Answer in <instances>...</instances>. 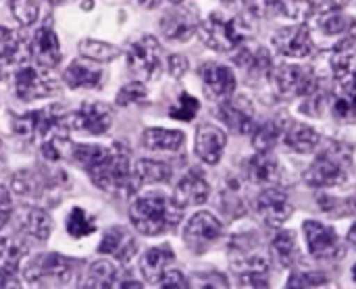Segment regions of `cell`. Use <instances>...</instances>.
<instances>
[{
    "instance_id": "obj_45",
    "label": "cell",
    "mask_w": 356,
    "mask_h": 289,
    "mask_svg": "<svg viewBox=\"0 0 356 289\" xmlns=\"http://www.w3.org/2000/svg\"><path fill=\"white\" fill-rule=\"evenodd\" d=\"M325 283H330V277L321 271H302L288 279V288H323Z\"/></svg>"
},
{
    "instance_id": "obj_32",
    "label": "cell",
    "mask_w": 356,
    "mask_h": 289,
    "mask_svg": "<svg viewBox=\"0 0 356 289\" xmlns=\"http://www.w3.org/2000/svg\"><path fill=\"white\" fill-rule=\"evenodd\" d=\"M134 173L142 183H165L171 179L173 171L167 163H159V160H150V158H140L134 167Z\"/></svg>"
},
{
    "instance_id": "obj_56",
    "label": "cell",
    "mask_w": 356,
    "mask_h": 289,
    "mask_svg": "<svg viewBox=\"0 0 356 289\" xmlns=\"http://www.w3.org/2000/svg\"><path fill=\"white\" fill-rule=\"evenodd\" d=\"M171 2H173V4H181L184 0H171Z\"/></svg>"
},
{
    "instance_id": "obj_20",
    "label": "cell",
    "mask_w": 356,
    "mask_h": 289,
    "mask_svg": "<svg viewBox=\"0 0 356 289\" xmlns=\"http://www.w3.org/2000/svg\"><path fill=\"white\" fill-rule=\"evenodd\" d=\"M302 229H305V238H307L311 256L330 258L338 252V236L332 227H327L319 221H305Z\"/></svg>"
},
{
    "instance_id": "obj_25",
    "label": "cell",
    "mask_w": 356,
    "mask_h": 289,
    "mask_svg": "<svg viewBox=\"0 0 356 289\" xmlns=\"http://www.w3.org/2000/svg\"><path fill=\"white\" fill-rule=\"evenodd\" d=\"M173 261H175V252L169 244L152 246L140 258V273L146 281H159L161 275L167 271V267L173 265Z\"/></svg>"
},
{
    "instance_id": "obj_57",
    "label": "cell",
    "mask_w": 356,
    "mask_h": 289,
    "mask_svg": "<svg viewBox=\"0 0 356 289\" xmlns=\"http://www.w3.org/2000/svg\"><path fill=\"white\" fill-rule=\"evenodd\" d=\"M353 279L356 281V265H355V271H353Z\"/></svg>"
},
{
    "instance_id": "obj_46",
    "label": "cell",
    "mask_w": 356,
    "mask_h": 289,
    "mask_svg": "<svg viewBox=\"0 0 356 289\" xmlns=\"http://www.w3.org/2000/svg\"><path fill=\"white\" fill-rule=\"evenodd\" d=\"M348 25V19L342 15V13H332L327 17H323L321 21V31L327 33V35H340Z\"/></svg>"
},
{
    "instance_id": "obj_6",
    "label": "cell",
    "mask_w": 356,
    "mask_h": 289,
    "mask_svg": "<svg viewBox=\"0 0 356 289\" xmlns=\"http://www.w3.org/2000/svg\"><path fill=\"white\" fill-rule=\"evenodd\" d=\"M67 175L60 173V171H42V169H23L19 171L17 175H13L10 179V185H13V192L19 194V196H25V198H33V200H40V198H48L54 190L67 185Z\"/></svg>"
},
{
    "instance_id": "obj_9",
    "label": "cell",
    "mask_w": 356,
    "mask_h": 289,
    "mask_svg": "<svg viewBox=\"0 0 356 289\" xmlns=\"http://www.w3.org/2000/svg\"><path fill=\"white\" fill-rule=\"evenodd\" d=\"M58 92V81L48 71H44V67H21L15 73V94L25 102L50 98Z\"/></svg>"
},
{
    "instance_id": "obj_10",
    "label": "cell",
    "mask_w": 356,
    "mask_h": 289,
    "mask_svg": "<svg viewBox=\"0 0 356 289\" xmlns=\"http://www.w3.org/2000/svg\"><path fill=\"white\" fill-rule=\"evenodd\" d=\"M223 233L221 221L207 213L200 210L196 213L184 227V244L194 252V254H204L211 244H215Z\"/></svg>"
},
{
    "instance_id": "obj_14",
    "label": "cell",
    "mask_w": 356,
    "mask_h": 289,
    "mask_svg": "<svg viewBox=\"0 0 356 289\" xmlns=\"http://www.w3.org/2000/svg\"><path fill=\"white\" fill-rule=\"evenodd\" d=\"M138 250V242H136V236L127 229V227H121V225H113L104 231L100 244H98V252L100 254H108V256H115L119 263H129L134 258Z\"/></svg>"
},
{
    "instance_id": "obj_30",
    "label": "cell",
    "mask_w": 356,
    "mask_h": 289,
    "mask_svg": "<svg viewBox=\"0 0 356 289\" xmlns=\"http://www.w3.org/2000/svg\"><path fill=\"white\" fill-rule=\"evenodd\" d=\"M65 125L56 127L52 133H48L42 140V156L48 163H60L65 158H71V150H73V142L69 140V135L63 129Z\"/></svg>"
},
{
    "instance_id": "obj_55",
    "label": "cell",
    "mask_w": 356,
    "mask_h": 289,
    "mask_svg": "<svg viewBox=\"0 0 356 289\" xmlns=\"http://www.w3.org/2000/svg\"><path fill=\"white\" fill-rule=\"evenodd\" d=\"M50 4H60V2H65V0H48Z\"/></svg>"
},
{
    "instance_id": "obj_31",
    "label": "cell",
    "mask_w": 356,
    "mask_h": 289,
    "mask_svg": "<svg viewBox=\"0 0 356 289\" xmlns=\"http://www.w3.org/2000/svg\"><path fill=\"white\" fill-rule=\"evenodd\" d=\"M319 144V133L305 125V123H294L288 131H286V146L292 148L298 154H309L317 148Z\"/></svg>"
},
{
    "instance_id": "obj_50",
    "label": "cell",
    "mask_w": 356,
    "mask_h": 289,
    "mask_svg": "<svg viewBox=\"0 0 356 289\" xmlns=\"http://www.w3.org/2000/svg\"><path fill=\"white\" fill-rule=\"evenodd\" d=\"M167 67H169L171 77L179 79V77H184L186 71H188V58H186L184 54H171V56L167 58Z\"/></svg>"
},
{
    "instance_id": "obj_27",
    "label": "cell",
    "mask_w": 356,
    "mask_h": 289,
    "mask_svg": "<svg viewBox=\"0 0 356 289\" xmlns=\"http://www.w3.org/2000/svg\"><path fill=\"white\" fill-rule=\"evenodd\" d=\"M142 142L146 148L156 150V152H175L186 144V135L177 129L150 127V129H144Z\"/></svg>"
},
{
    "instance_id": "obj_5",
    "label": "cell",
    "mask_w": 356,
    "mask_h": 289,
    "mask_svg": "<svg viewBox=\"0 0 356 289\" xmlns=\"http://www.w3.org/2000/svg\"><path fill=\"white\" fill-rule=\"evenodd\" d=\"M127 69L138 81H152L161 75L163 52L152 35H142L127 48Z\"/></svg>"
},
{
    "instance_id": "obj_18",
    "label": "cell",
    "mask_w": 356,
    "mask_h": 289,
    "mask_svg": "<svg viewBox=\"0 0 356 289\" xmlns=\"http://www.w3.org/2000/svg\"><path fill=\"white\" fill-rule=\"evenodd\" d=\"M209 194H211V188L207 183V179L198 173V171H188L179 183L175 185V192H173V202L179 206V208H188V206H198V204H204L209 200Z\"/></svg>"
},
{
    "instance_id": "obj_22",
    "label": "cell",
    "mask_w": 356,
    "mask_h": 289,
    "mask_svg": "<svg viewBox=\"0 0 356 289\" xmlns=\"http://www.w3.org/2000/svg\"><path fill=\"white\" fill-rule=\"evenodd\" d=\"M200 77L207 85V92L217 98H227L236 90V75L227 65L204 63L200 67Z\"/></svg>"
},
{
    "instance_id": "obj_41",
    "label": "cell",
    "mask_w": 356,
    "mask_h": 289,
    "mask_svg": "<svg viewBox=\"0 0 356 289\" xmlns=\"http://www.w3.org/2000/svg\"><path fill=\"white\" fill-rule=\"evenodd\" d=\"M10 13L21 27H29L38 21L40 2L38 0H10Z\"/></svg>"
},
{
    "instance_id": "obj_43",
    "label": "cell",
    "mask_w": 356,
    "mask_h": 289,
    "mask_svg": "<svg viewBox=\"0 0 356 289\" xmlns=\"http://www.w3.org/2000/svg\"><path fill=\"white\" fill-rule=\"evenodd\" d=\"M277 135H280V125L275 121H267L263 125H259L254 129V148L259 152H267L275 142H277Z\"/></svg>"
},
{
    "instance_id": "obj_35",
    "label": "cell",
    "mask_w": 356,
    "mask_h": 289,
    "mask_svg": "<svg viewBox=\"0 0 356 289\" xmlns=\"http://www.w3.org/2000/svg\"><path fill=\"white\" fill-rule=\"evenodd\" d=\"M248 173L257 183H273L277 179V160L269 152H257L248 163Z\"/></svg>"
},
{
    "instance_id": "obj_44",
    "label": "cell",
    "mask_w": 356,
    "mask_h": 289,
    "mask_svg": "<svg viewBox=\"0 0 356 289\" xmlns=\"http://www.w3.org/2000/svg\"><path fill=\"white\" fill-rule=\"evenodd\" d=\"M146 96H148L146 85H144L142 81H131V83L123 85V88L117 92L115 102H117V106H127V104H134V102H142V100H146Z\"/></svg>"
},
{
    "instance_id": "obj_24",
    "label": "cell",
    "mask_w": 356,
    "mask_h": 289,
    "mask_svg": "<svg viewBox=\"0 0 356 289\" xmlns=\"http://www.w3.org/2000/svg\"><path fill=\"white\" fill-rule=\"evenodd\" d=\"M17 223L19 229L33 238L35 242H46L52 233V219L46 210L35 208V206H23L17 213Z\"/></svg>"
},
{
    "instance_id": "obj_19",
    "label": "cell",
    "mask_w": 356,
    "mask_h": 289,
    "mask_svg": "<svg viewBox=\"0 0 356 289\" xmlns=\"http://www.w3.org/2000/svg\"><path fill=\"white\" fill-rule=\"evenodd\" d=\"M309 188H334L346 179L344 167L332 156H319L302 175Z\"/></svg>"
},
{
    "instance_id": "obj_54",
    "label": "cell",
    "mask_w": 356,
    "mask_h": 289,
    "mask_svg": "<svg viewBox=\"0 0 356 289\" xmlns=\"http://www.w3.org/2000/svg\"><path fill=\"white\" fill-rule=\"evenodd\" d=\"M242 0H223V4H227V6H238Z\"/></svg>"
},
{
    "instance_id": "obj_59",
    "label": "cell",
    "mask_w": 356,
    "mask_h": 289,
    "mask_svg": "<svg viewBox=\"0 0 356 289\" xmlns=\"http://www.w3.org/2000/svg\"><path fill=\"white\" fill-rule=\"evenodd\" d=\"M0 148H2V144H0Z\"/></svg>"
},
{
    "instance_id": "obj_48",
    "label": "cell",
    "mask_w": 356,
    "mask_h": 289,
    "mask_svg": "<svg viewBox=\"0 0 356 289\" xmlns=\"http://www.w3.org/2000/svg\"><path fill=\"white\" fill-rule=\"evenodd\" d=\"M319 206H321V210H325L330 215L350 213V208H346L344 200H338V198H332V196H319Z\"/></svg>"
},
{
    "instance_id": "obj_49",
    "label": "cell",
    "mask_w": 356,
    "mask_h": 289,
    "mask_svg": "<svg viewBox=\"0 0 356 289\" xmlns=\"http://www.w3.org/2000/svg\"><path fill=\"white\" fill-rule=\"evenodd\" d=\"M13 217V200L4 185H0V229L6 227L8 219Z\"/></svg>"
},
{
    "instance_id": "obj_21",
    "label": "cell",
    "mask_w": 356,
    "mask_h": 289,
    "mask_svg": "<svg viewBox=\"0 0 356 289\" xmlns=\"http://www.w3.org/2000/svg\"><path fill=\"white\" fill-rule=\"evenodd\" d=\"M29 52H31L33 60L38 63V67H44V69L56 67L58 60H60V44H58V38H56L54 29L48 27V25L40 27L31 38Z\"/></svg>"
},
{
    "instance_id": "obj_53",
    "label": "cell",
    "mask_w": 356,
    "mask_h": 289,
    "mask_svg": "<svg viewBox=\"0 0 356 289\" xmlns=\"http://www.w3.org/2000/svg\"><path fill=\"white\" fill-rule=\"evenodd\" d=\"M348 242H350V244H353V246H355V248H356V225H355V227H353V229H350Z\"/></svg>"
},
{
    "instance_id": "obj_3",
    "label": "cell",
    "mask_w": 356,
    "mask_h": 289,
    "mask_svg": "<svg viewBox=\"0 0 356 289\" xmlns=\"http://www.w3.org/2000/svg\"><path fill=\"white\" fill-rule=\"evenodd\" d=\"M336 92H334V115L340 121H356V56L338 54L334 60Z\"/></svg>"
},
{
    "instance_id": "obj_13",
    "label": "cell",
    "mask_w": 356,
    "mask_h": 289,
    "mask_svg": "<svg viewBox=\"0 0 356 289\" xmlns=\"http://www.w3.org/2000/svg\"><path fill=\"white\" fill-rule=\"evenodd\" d=\"M273 48L290 58H305L311 54L313 50V42H311V33L307 27L302 25H294V27H282L273 33L271 38Z\"/></svg>"
},
{
    "instance_id": "obj_34",
    "label": "cell",
    "mask_w": 356,
    "mask_h": 289,
    "mask_svg": "<svg viewBox=\"0 0 356 289\" xmlns=\"http://www.w3.org/2000/svg\"><path fill=\"white\" fill-rule=\"evenodd\" d=\"M106 154H108V148L98 146V144H73V150H71V158L79 167H83L88 175L104 160Z\"/></svg>"
},
{
    "instance_id": "obj_33",
    "label": "cell",
    "mask_w": 356,
    "mask_h": 289,
    "mask_svg": "<svg viewBox=\"0 0 356 289\" xmlns=\"http://www.w3.org/2000/svg\"><path fill=\"white\" fill-rule=\"evenodd\" d=\"M119 273L113 263L96 261L90 265V271L83 279V288H117Z\"/></svg>"
},
{
    "instance_id": "obj_38",
    "label": "cell",
    "mask_w": 356,
    "mask_h": 289,
    "mask_svg": "<svg viewBox=\"0 0 356 289\" xmlns=\"http://www.w3.org/2000/svg\"><path fill=\"white\" fill-rule=\"evenodd\" d=\"M23 42L17 31L0 25V63H15L21 58Z\"/></svg>"
},
{
    "instance_id": "obj_52",
    "label": "cell",
    "mask_w": 356,
    "mask_h": 289,
    "mask_svg": "<svg viewBox=\"0 0 356 289\" xmlns=\"http://www.w3.org/2000/svg\"><path fill=\"white\" fill-rule=\"evenodd\" d=\"M140 8H156L163 0H134Z\"/></svg>"
},
{
    "instance_id": "obj_29",
    "label": "cell",
    "mask_w": 356,
    "mask_h": 289,
    "mask_svg": "<svg viewBox=\"0 0 356 289\" xmlns=\"http://www.w3.org/2000/svg\"><path fill=\"white\" fill-rule=\"evenodd\" d=\"M219 115H221V119L227 123V127H229V129H234V131H236V133H240V135L254 133V129H257V123H254L252 115H250L248 110H244L240 104L232 102V100L221 102V106H219Z\"/></svg>"
},
{
    "instance_id": "obj_58",
    "label": "cell",
    "mask_w": 356,
    "mask_h": 289,
    "mask_svg": "<svg viewBox=\"0 0 356 289\" xmlns=\"http://www.w3.org/2000/svg\"><path fill=\"white\" fill-rule=\"evenodd\" d=\"M0 79H2V71H0Z\"/></svg>"
},
{
    "instance_id": "obj_16",
    "label": "cell",
    "mask_w": 356,
    "mask_h": 289,
    "mask_svg": "<svg viewBox=\"0 0 356 289\" xmlns=\"http://www.w3.org/2000/svg\"><path fill=\"white\" fill-rule=\"evenodd\" d=\"M227 146V135L221 127L204 123L196 129V154L207 165H217Z\"/></svg>"
},
{
    "instance_id": "obj_2",
    "label": "cell",
    "mask_w": 356,
    "mask_h": 289,
    "mask_svg": "<svg viewBox=\"0 0 356 289\" xmlns=\"http://www.w3.org/2000/svg\"><path fill=\"white\" fill-rule=\"evenodd\" d=\"M90 179L96 188L115 196H131L140 188V181L129 163V152L121 146L108 148V154L90 173Z\"/></svg>"
},
{
    "instance_id": "obj_1",
    "label": "cell",
    "mask_w": 356,
    "mask_h": 289,
    "mask_svg": "<svg viewBox=\"0 0 356 289\" xmlns=\"http://www.w3.org/2000/svg\"><path fill=\"white\" fill-rule=\"evenodd\" d=\"M181 210L184 208H179L173 198L165 196L163 192H148L131 202L129 219L138 233L161 236L179 223Z\"/></svg>"
},
{
    "instance_id": "obj_23",
    "label": "cell",
    "mask_w": 356,
    "mask_h": 289,
    "mask_svg": "<svg viewBox=\"0 0 356 289\" xmlns=\"http://www.w3.org/2000/svg\"><path fill=\"white\" fill-rule=\"evenodd\" d=\"M273 83L282 94H307L311 92V73L298 65H280L273 71Z\"/></svg>"
},
{
    "instance_id": "obj_37",
    "label": "cell",
    "mask_w": 356,
    "mask_h": 289,
    "mask_svg": "<svg viewBox=\"0 0 356 289\" xmlns=\"http://www.w3.org/2000/svg\"><path fill=\"white\" fill-rule=\"evenodd\" d=\"M65 229H67V233H69L71 238L79 240V238L92 236V233L96 231V223H94V219H92L83 208L75 206V208L69 213L67 221H65Z\"/></svg>"
},
{
    "instance_id": "obj_8",
    "label": "cell",
    "mask_w": 356,
    "mask_h": 289,
    "mask_svg": "<svg viewBox=\"0 0 356 289\" xmlns=\"http://www.w3.org/2000/svg\"><path fill=\"white\" fill-rule=\"evenodd\" d=\"M60 125H65V117L60 115L58 106H46V108L25 113L13 119V131L29 142L44 140L48 133H52Z\"/></svg>"
},
{
    "instance_id": "obj_47",
    "label": "cell",
    "mask_w": 356,
    "mask_h": 289,
    "mask_svg": "<svg viewBox=\"0 0 356 289\" xmlns=\"http://www.w3.org/2000/svg\"><path fill=\"white\" fill-rule=\"evenodd\" d=\"M161 288H169V289H181V288H190V281L175 269L171 271H165L159 279Z\"/></svg>"
},
{
    "instance_id": "obj_17",
    "label": "cell",
    "mask_w": 356,
    "mask_h": 289,
    "mask_svg": "<svg viewBox=\"0 0 356 289\" xmlns=\"http://www.w3.org/2000/svg\"><path fill=\"white\" fill-rule=\"evenodd\" d=\"M25 256V244L17 238L0 236V288H19L17 269Z\"/></svg>"
},
{
    "instance_id": "obj_4",
    "label": "cell",
    "mask_w": 356,
    "mask_h": 289,
    "mask_svg": "<svg viewBox=\"0 0 356 289\" xmlns=\"http://www.w3.org/2000/svg\"><path fill=\"white\" fill-rule=\"evenodd\" d=\"M73 277H75V263L56 252L35 256L25 269V279L40 288H50V286L63 288L69 286Z\"/></svg>"
},
{
    "instance_id": "obj_7",
    "label": "cell",
    "mask_w": 356,
    "mask_h": 289,
    "mask_svg": "<svg viewBox=\"0 0 356 289\" xmlns=\"http://www.w3.org/2000/svg\"><path fill=\"white\" fill-rule=\"evenodd\" d=\"M200 38L209 48L217 52H229L244 42V29L240 27L238 19H225L223 15L213 13L200 25Z\"/></svg>"
},
{
    "instance_id": "obj_11",
    "label": "cell",
    "mask_w": 356,
    "mask_h": 289,
    "mask_svg": "<svg viewBox=\"0 0 356 289\" xmlns=\"http://www.w3.org/2000/svg\"><path fill=\"white\" fill-rule=\"evenodd\" d=\"M161 31L171 42H188L200 27L198 10L192 4H175L161 17Z\"/></svg>"
},
{
    "instance_id": "obj_39",
    "label": "cell",
    "mask_w": 356,
    "mask_h": 289,
    "mask_svg": "<svg viewBox=\"0 0 356 289\" xmlns=\"http://www.w3.org/2000/svg\"><path fill=\"white\" fill-rule=\"evenodd\" d=\"M273 254L282 267H292L296 258V240L292 231H282L273 238Z\"/></svg>"
},
{
    "instance_id": "obj_28",
    "label": "cell",
    "mask_w": 356,
    "mask_h": 289,
    "mask_svg": "<svg viewBox=\"0 0 356 289\" xmlns=\"http://www.w3.org/2000/svg\"><path fill=\"white\" fill-rule=\"evenodd\" d=\"M65 83L71 88V90H79V88H98L100 81H102V71L90 63H83V60H73L67 71H65Z\"/></svg>"
},
{
    "instance_id": "obj_26",
    "label": "cell",
    "mask_w": 356,
    "mask_h": 289,
    "mask_svg": "<svg viewBox=\"0 0 356 289\" xmlns=\"http://www.w3.org/2000/svg\"><path fill=\"white\" fill-rule=\"evenodd\" d=\"M252 10L257 15H284L288 19L302 21L311 15L313 4L309 0H252Z\"/></svg>"
},
{
    "instance_id": "obj_51",
    "label": "cell",
    "mask_w": 356,
    "mask_h": 289,
    "mask_svg": "<svg viewBox=\"0 0 356 289\" xmlns=\"http://www.w3.org/2000/svg\"><path fill=\"white\" fill-rule=\"evenodd\" d=\"M196 288H227V279L219 273H211L209 275H196L194 277Z\"/></svg>"
},
{
    "instance_id": "obj_12",
    "label": "cell",
    "mask_w": 356,
    "mask_h": 289,
    "mask_svg": "<svg viewBox=\"0 0 356 289\" xmlns=\"http://www.w3.org/2000/svg\"><path fill=\"white\" fill-rule=\"evenodd\" d=\"M65 125L92 135H102L113 125V108L104 102H83L69 119L65 117Z\"/></svg>"
},
{
    "instance_id": "obj_36",
    "label": "cell",
    "mask_w": 356,
    "mask_h": 289,
    "mask_svg": "<svg viewBox=\"0 0 356 289\" xmlns=\"http://www.w3.org/2000/svg\"><path fill=\"white\" fill-rule=\"evenodd\" d=\"M79 52L83 58L88 60H96V63H111L119 56V48L108 44V42H100V40H81L79 42Z\"/></svg>"
},
{
    "instance_id": "obj_15",
    "label": "cell",
    "mask_w": 356,
    "mask_h": 289,
    "mask_svg": "<svg viewBox=\"0 0 356 289\" xmlns=\"http://www.w3.org/2000/svg\"><path fill=\"white\" fill-rule=\"evenodd\" d=\"M257 210L261 213V217L265 219V223H269L273 227L275 225H284L292 217V213H294L288 194L282 192V190H277V188H269V190H265V192L259 194V198H257Z\"/></svg>"
},
{
    "instance_id": "obj_40",
    "label": "cell",
    "mask_w": 356,
    "mask_h": 289,
    "mask_svg": "<svg viewBox=\"0 0 356 289\" xmlns=\"http://www.w3.org/2000/svg\"><path fill=\"white\" fill-rule=\"evenodd\" d=\"M242 69L246 71H254V73H263L269 67V56L263 48H242L240 54H236L234 58Z\"/></svg>"
},
{
    "instance_id": "obj_42",
    "label": "cell",
    "mask_w": 356,
    "mask_h": 289,
    "mask_svg": "<svg viewBox=\"0 0 356 289\" xmlns=\"http://www.w3.org/2000/svg\"><path fill=\"white\" fill-rule=\"evenodd\" d=\"M200 110V102L190 94H179V100L169 108V117L175 121H192Z\"/></svg>"
}]
</instances>
